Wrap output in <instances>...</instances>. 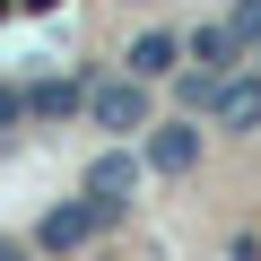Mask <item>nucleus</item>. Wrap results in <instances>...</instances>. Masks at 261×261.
Instances as JSON below:
<instances>
[{"label":"nucleus","mask_w":261,"mask_h":261,"mask_svg":"<svg viewBox=\"0 0 261 261\" xmlns=\"http://www.w3.org/2000/svg\"><path fill=\"white\" fill-rule=\"evenodd\" d=\"M96 226H105V209H96L87 192H79V200H53V209L35 218V252H53V261H61V252H79Z\"/></svg>","instance_id":"obj_5"},{"label":"nucleus","mask_w":261,"mask_h":261,"mask_svg":"<svg viewBox=\"0 0 261 261\" xmlns=\"http://www.w3.org/2000/svg\"><path fill=\"white\" fill-rule=\"evenodd\" d=\"M235 61H244V44L226 35V18H209V27H192V35H183V70H209V79H226Z\"/></svg>","instance_id":"obj_7"},{"label":"nucleus","mask_w":261,"mask_h":261,"mask_svg":"<svg viewBox=\"0 0 261 261\" xmlns=\"http://www.w3.org/2000/svg\"><path fill=\"white\" fill-rule=\"evenodd\" d=\"M18 122H27V87H0V140H9Z\"/></svg>","instance_id":"obj_11"},{"label":"nucleus","mask_w":261,"mask_h":261,"mask_svg":"<svg viewBox=\"0 0 261 261\" xmlns=\"http://www.w3.org/2000/svg\"><path fill=\"white\" fill-rule=\"evenodd\" d=\"M200 157H209L200 113H166V122H148V130H140V166H148V174H166V183H183Z\"/></svg>","instance_id":"obj_1"},{"label":"nucleus","mask_w":261,"mask_h":261,"mask_svg":"<svg viewBox=\"0 0 261 261\" xmlns=\"http://www.w3.org/2000/svg\"><path fill=\"white\" fill-rule=\"evenodd\" d=\"M226 35H235V44H244V53H252V44H261V0H235V18H226Z\"/></svg>","instance_id":"obj_10"},{"label":"nucleus","mask_w":261,"mask_h":261,"mask_svg":"<svg viewBox=\"0 0 261 261\" xmlns=\"http://www.w3.org/2000/svg\"><path fill=\"white\" fill-rule=\"evenodd\" d=\"M122 70H130V79H148V87H157V79H174V70H183V35H166V27H148V35H130Z\"/></svg>","instance_id":"obj_6"},{"label":"nucleus","mask_w":261,"mask_h":261,"mask_svg":"<svg viewBox=\"0 0 261 261\" xmlns=\"http://www.w3.org/2000/svg\"><path fill=\"white\" fill-rule=\"evenodd\" d=\"M87 122H96V130H113V140L148 130V122H157V96H148V79H130V70H122V79H96V87H87Z\"/></svg>","instance_id":"obj_2"},{"label":"nucleus","mask_w":261,"mask_h":261,"mask_svg":"<svg viewBox=\"0 0 261 261\" xmlns=\"http://www.w3.org/2000/svg\"><path fill=\"white\" fill-rule=\"evenodd\" d=\"M209 130H226V140H252L261 130V70H226L218 87H209V113H200Z\"/></svg>","instance_id":"obj_3"},{"label":"nucleus","mask_w":261,"mask_h":261,"mask_svg":"<svg viewBox=\"0 0 261 261\" xmlns=\"http://www.w3.org/2000/svg\"><path fill=\"white\" fill-rule=\"evenodd\" d=\"M0 261H35V244H18V235H0Z\"/></svg>","instance_id":"obj_12"},{"label":"nucleus","mask_w":261,"mask_h":261,"mask_svg":"<svg viewBox=\"0 0 261 261\" xmlns=\"http://www.w3.org/2000/svg\"><path fill=\"white\" fill-rule=\"evenodd\" d=\"M252 70H261V44H252Z\"/></svg>","instance_id":"obj_15"},{"label":"nucleus","mask_w":261,"mask_h":261,"mask_svg":"<svg viewBox=\"0 0 261 261\" xmlns=\"http://www.w3.org/2000/svg\"><path fill=\"white\" fill-rule=\"evenodd\" d=\"M9 9H18V0H0V18H9Z\"/></svg>","instance_id":"obj_14"},{"label":"nucleus","mask_w":261,"mask_h":261,"mask_svg":"<svg viewBox=\"0 0 261 261\" xmlns=\"http://www.w3.org/2000/svg\"><path fill=\"white\" fill-rule=\"evenodd\" d=\"M140 183H148V166H140V148H105L96 166H87V200L105 209V226L130 209V200H140Z\"/></svg>","instance_id":"obj_4"},{"label":"nucleus","mask_w":261,"mask_h":261,"mask_svg":"<svg viewBox=\"0 0 261 261\" xmlns=\"http://www.w3.org/2000/svg\"><path fill=\"white\" fill-rule=\"evenodd\" d=\"M166 87H174V105H183V113H209V87H218V79H209V70H174Z\"/></svg>","instance_id":"obj_9"},{"label":"nucleus","mask_w":261,"mask_h":261,"mask_svg":"<svg viewBox=\"0 0 261 261\" xmlns=\"http://www.w3.org/2000/svg\"><path fill=\"white\" fill-rule=\"evenodd\" d=\"M87 105V79H35L27 87V122H70Z\"/></svg>","instance_id":"obj_8"},{"label":"nucleus","mask_w":261,"mask_h":261,"mask_svg":"<svg viewBox=\"0 0 261 261\" xmlns=\"http://www.w3.org/2000/svg\"><path fill=\"white\" fill-rule=\"evenodd\" d=\"M18 9H27V18H44V9H61V0H18Z\"/></svg>","instance_id":"obj_13"}]
</instances>
